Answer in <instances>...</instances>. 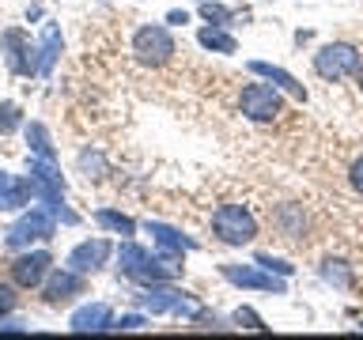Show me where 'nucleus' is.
<instances>
[{"mask_svg":"<svg viewBox=\"0 0 363 340\" xmlns=\"http://www.w3.org/2000/svg\"><path fill=\"white\" fill-rule=\"evenodd\" d=\"M212 227L227 246H246V242H254V234H257L254 215H250L242 204H223V208L212 215Z\"/></svg>","mask_w":363,"mask_h":340,"instance_id":"nucleus-1","label":"nucleus"},{"mask_svg":"<svg viewBox=\"0 0 363 340\" xmlns=\"http://www.w3.org/2000/svg\"><path fill=\"white\" fill-rule=\"evenodd\" d=\"M133 53L144 64H163L174 53V38L167 34V27H140L133 34Z\"/></svg>","mask_w":363,"mask_h":340,"instance_id":"nucleus-2","label":"nucleus"},{"mask_svg":"<svg viewBox=\"0 0 363 340\" xmlns=\"http://www.w3.org/2000/svg\"><path fill=\"white\" fill-rule=\"evenodd\" d=\"M314 68H318V76H325V79H345L348 72L359 68V53L352 50V45H345V42L325 45V50L314 57Z\"/></svg>","mask_w":363,"mask_h":340,"instance_id":"nucleus-3","label":"nucleus"},{"mask_svg":"<svg viewBox=\"0 0 363 340\" xmlns=\"http://www.w3.org/2000/svg\"><path fill=\"white\" fill-rule=\"evenodd\" d=\"M121 272L125 276H133V280H140V283H155V280H163V276H170L174 268H159L155 261H152V254L147 249H140V246H121Z\"/></svg>","mask_w":363,"mask_h":340,"instance_id":"nucleus-4","label":"nucleus"},{"mask_svg":"<svg viewBox=\"0 0 363 340\" xmlns=\"http://www.w3.org/2000/svg\"><path fill=\"white\" fill-rule=\"evenodd\" d=\"M50 234H53V215L42 212V208H34V212H27V215H23V220L8 231V246L19 249V246L38 242V238H50Z\"/></svg>","mask_w":363,"mask_h":340,"instance_id":"nucleus-5","label":"nucleus"},{"mask_svg":"<svg viewBox=\"0 0 363 340\" xmlns=\"http://www.w3.org/2000/svg\"><path fill=\"white\" fill-rule=\"evenodd\" d=\"M0 45H4V57H8V68H11V72H19V76L38 72V61L30 57V38H27L19 27H11V30L0 34Z\"/></svg>","mask_w":363,"mask_h":340,"instance_id":"nucleus-6","label":"nucleus"},{"mask_svg":"<svg viewBox=\"0 0 363 340\" xmlns=\"http://www.w3.org/2000/svg\"><path fill=\"white\" fill-rule=\"evenodd\" d=\"M242 113L246 118H254V121H272L280 113V98H277V91L265 87V84H250L242 87Z\"/></svg>","mask_w":363,"mask_h":340,"instance_id":"nucleus-7","label":"nucleus"},{"mask_svg":"<svg viewBox=\"0 0 363 340\" xmlns=\"http://www.w3.org/2000/svg\"><path fill=\"white\" fill-rule=\"evenodd\" d=\"M50 254L45 249H38V254H23V257H16L11 261V280L19 283V288H38L42 283V276L50 272Z\"/></svg>","mask_w":363,"mask_h":340,"instance_id":"nucleus-8","label":"nucleus"},{"mask_svg":"<svg viewBox=\"0 0 363 340\" xmlns=\"http://www.w3.org/2000/svg\"><path fill=\"white\" fill-rule=\"evenodd\" d=\"M106 257H110V242H106V238H95V242H79L72 254H68V268H76V272H95Z\"/></svg>","mask_w":363,"mask_h":340,"instance_id":"nucleus-9","label":"nucleus"},{"mask_svg":"<svg viewBox=\"0 0 363 340\" xmlns=\"http://www.w3.org/2000/svg\"><path fill=\"white\" fill-rule=\"evenodd\" d=\"M79 291H84V280H79L76 268L53 272L50 283H45V299L50 302H65V299H72V295H79Z\"/></svg>","mask_w":363,"mask_h":340,"instance_id":"nucleus-10","label":"nucleus"},{"mask_svg":"<svg viewBox=\"0 0 363 340\" xmlns=\"http://www.w3.org/2000/svg\"><path fill=\"white\" fill-rule=\"evenodd\" d=\"M72 329L76 333H99V329H110V306L106 302H91L84 310L72 314Z\"/></svg>","mask_w":363,"mask_h":340,"instance_id":"nucleus-11","label":"nucleus"},{"mask_svg":"<svg viewBox=\"0 0 363 340\" xmlns=\"http://www.w3.org/2000/svg\"><path fill=\"white\" fill-rule=\"evenodd\" d=\"M30 197V181H23V178H11L0 170V208H19V204H27Z\"/></svg>","mask_w":363,"mask_h":340,"instance_id":"nucleus-12","label":"nucleus"},{"mask_svg":"<svg viewBox=\"0 0 363 340\" xmlns=\"http://www.w3.org/2000/svg\"><path fill=\"white\" fill-rule=\"evenodd\" d=\"M223 276L242 283V288H261V291H284V283H277L272 276H261L254 268H238V265H223Z\"/></svg>","mask_w":363,"mask_h":340,"instance_id":"nucleus-13","label":"nucleus"},{"mask_svg":"<svg viewBox=\"0 0 363 340\" xmlns=\"http://www.w3.org/2000/svg\"><path fill=\"white\" fill-rule=\"evenodd\" d=\"M57 53H61V30L53 27H45L42 30V57H38V76H50V68H53V61H57Z\"/></svg>","mask_w":363,"mask_h":340,"instance_id":"nucleus-14","label":"nucleus"},{"mask_svg":"<svg viewBox=\"0 0 363 340\" xmlns=\"http://www.w3.org/2000/svg\"><path fill=\"white\" fill-rule=\"evenodd\" d=\"M250 68H254L257 76H269V79H277V84H280V87H288L291 95H299V98H306V91H303V84H295V79H291L288 72H280V68H272V64H265V61H254V64H250Z\"/></svg>","mask_w":363,"mask_h":340,"instance_id":"nucleus-15","label":"nucleus"},{"mask_svg":"<svg viewBox=\"0 0 363 340\" xmlns=\"http://www.w3.org/2000/svg\"><path fill=\"white\" fill-rule=\"evenodd\" d=\"M27 144H30V152L38 155V159H53V144H50V132H45V125H27Z\"/></svg>","mask_w":363,"mask_h":340,"instance_id":"nucleus-16","label":"nucleus"},{"mask_svg":"<svg viewBox=\"0 0 363 340\" xmlns=\"http://www.w3.org/2000/svg\"><path fill=\"white\" fill-rule=\"evenodd\" d=\"M152 234H155V242L163 246V249H170V254H182V249L189 246L178 231H170V227H163V223H155V227H152Z\"/></svg>","mask_w":363,"mask_h":340,"instance_id":"nucleus-17","label":"nucleus"},{"mask_svg":"<svg viewBox=\"0 0 363 340\" xmlns=\"http://www.w3.org/2000/svg\"><path fill=\"white\" fill-rule=\"evenodd\" d=\"M201 45H208V50H220V53H235V38L223 30H201Z\"/></svg>","mask_w":363,"mask_h":340,"instance_id":"nucleus-18","label":"nucleus"},{"mask_svg":"<svg viewBox=\"0 0 363 340\" xmlns=\"http://www.w3.org/2000/svg\"><path fill=\"white\" fill-rule=\"evenodd\" d=\"M95 220L102 223V227H110V231H121V234H133V220L129 215H121V212H110V208H102Z\"/></svg>","mask_w":363,"mask_h":340,"instance_id":"nucleus-19","label":"nucleus"},{"mask_svg":"<svg viewBox=\"0 0 363 340\" xmlns=\"http://www.w3.org/2000/svg\"><path fill=\"white\" fill-rule=\"evenodd\" d=\"M19 129V106L16 102H0V132H16Z\"/></svg>","mask_w":363,"mask_h":340,"instance_id":"nucleus-20","label":"nucleus"},{"mask_svg":"<svg viewBox=\"0 0 363 340\" xmlns=\"http://www.w3.org/2000/svg\"><path fill=\"white\" fill-rule=\"evenodd\" d=\"M11 310H16V291H11L8 283H0V317L11 314Z\"/></svg>","mask_w":363,"mask_h":340,"instance_id":"nucleus-21","label":"nucleus"},{"mask_svg":"<svg viewBox=\"0 0 363 340\" xmlns=\"http://www.w3.org/2000/svg\"><path fill=\"white\" fill-rule=\"evenodd\" d=\"M201 11H204V19H216V23L231 19V11H227V8H220V4H204Z\"/></svg>","mask_w":363,"mask_h":340,"instance_id":"nucleus-22","label":"nucleus"},{"mask_svg":"<svg viewBox=\"0 0 363 340\" xmlns=\"http://www.w3.org/2000/svg\"><path fill=\"white\" fill-rule=\"evenodd\" d=\"M352 186H356V193H363V159L352 166Z\"/></svg>","mask_w":363,"mask_h":340,"instance_id":"nucleus-23","label":"nucleus"},{"mask_svg":"<svg viewBox=\"0 0 363 340\" xmlns=\"http://www.w3.org/2000/svg\"><path fill=\"white\" fill-rule=\"evenodd\" d=\"M136 325H140V317H121V322L113 325V329H136Z\"/></svg>","mask_w":363,"mask_h":340,"instance_id":"nucleus-24","label":"nucleus"},{"mask_svg":"<svg viewBox=\"0 0 363 340\" xmlns=\"http://www.w3.org/2000/svg\"><path fill=\"white\" fill-rule=\"evenodd\" d=\"M356 79H359V91H363V64L356 68Z\"/></svg>","mask_w":363,"mask_h":340,"instance_id":"nucleus-25","label":"nucleus"}]
</instances>
